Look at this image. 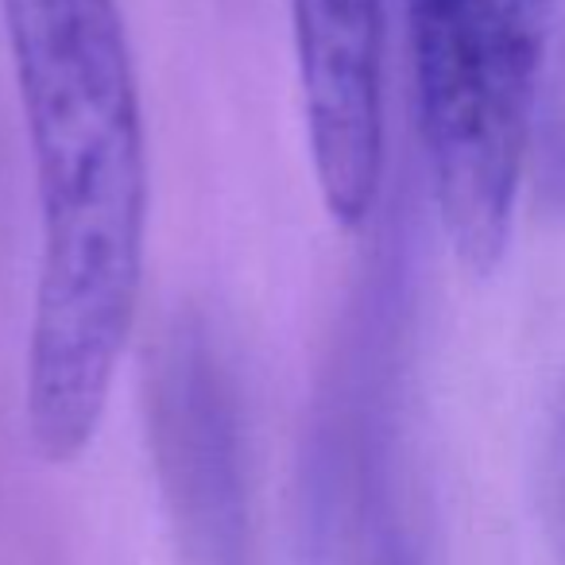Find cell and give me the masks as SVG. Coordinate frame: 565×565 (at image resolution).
<instances>
[{
  "label": "cell",
  "mask_w": 565,
  "mask_h": 565,
  "mask_svg": "<svg viewBox=\"0 0 565 565\" xmlns=\"http://www.w3.org/2000/svg\"><path fill=\"white\" fill-rule=\"evenodd\" d=\"M32 148L40 264L24 418L51 465L102 430L140 315L148 140L117 0H0Z\"/></svg>",
  "instance_id": "6da1fadb"
},
{
  "label": "cell",
  "mask_w": 565,
  "mask_h": 565,
  "mask_svg": "<svg viewBox=\"0 0 565 565\" xmlns=\"http://www.w3.org/2000/svg\"><path fill=\"white\" fill-rule=\"evenodd\" d=\"M441 233L472 275L515 228L554 0H399Z\"/></svg>",
  "instance_id": "7a4b0ae2"
},
{
  "label": "cell",
  "mask_w": 565,
  "mask_h": 565,
  "mask_svg": "<svg viewBox=\"0 0 565 565\" xmlns=\"http://www.w3.org/2000/svg\"><path fill=\"white\" fill-rule=\"evenodd\" d=\"M310 163L330 217L361 228L384 182L387 0H287Z\"/></svg>",
  "instance_id": "3957f363"
},
{
  "label": "cell",
  "mask_w": 565,
  "mask_h": 565,
  "mask_svg": "<svg viewBox=\"0 0 565 565\" xmlns=\"http://www.w3.org/2000/svg\"><path fill=\"white\" fill-rule=\"evenodd\" d=\"M156 454L186 565H248V492L236 423L210 364L179 356L163 380Z\"/></svg>",
  "instance_id": "277c9868"
},
{
  "label": "cell",
  "mask_w": 565,
  "mask_h": 565,
  "mask_svg": "<svg viewBox=\"0 0 565 565\" xmlns=\"http://www.w3.org/2000/svg\"><path fill=\"white\" fill-rule=\"evenodd\" d=\"M372 565H407V557H403V554H380Z\"/></svg>",
  "instance_id": "5b68a950"
}]
</instances>
